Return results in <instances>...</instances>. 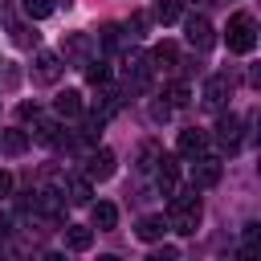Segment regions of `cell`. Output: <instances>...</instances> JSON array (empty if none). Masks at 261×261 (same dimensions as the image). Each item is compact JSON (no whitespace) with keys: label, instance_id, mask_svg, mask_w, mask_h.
<instances>
[{"label":"cell","instance_id":"6da1fadb","mask_svg":"<svg viewBox=\"0 0 261 261\" xmlns=\"http://www.w3.org/2000/svg\"><path fill=\"white\" fill-rule=\"evenodd\" d=\"M167 228H175L179 237H192L196 228H200V196H196V188H188V192H171V208H167Z\"/></svg>","mask_w":261,"mask_h":261},{"label":"cell","instance_id":"7a4b0ae2","mask_svg":"<svg viewBox=\"0 0 261 261\" xmlns=\"http://www.w3.org/2000/svg\"><path fill=\"white\" fill-rule=\"evenodd\" d=\"M224 41H228L232 53H253V49H257V20H253L249 12L228 16V33H224Z\"/></svg>","mask_w":261,"mask_h":261},{"label":"cell","instance_id":"3957f363","mask_svg":"<svg viewBox=\"0 0 261 261\" xmlns=\"http://www.w3.org/2000/svg\"><path fill=\"white\" fill-rule=\"evenodd\" d=\"M126 86L130 90H147L151 86V73H155V61H151V53H126Z\"/></svg>","mask_w":261,"mask_h":261},{"label":"cell","instance_id":"277c9868","mask_svg":"<svg viewBox=\"0 0 261 261\" xmlns=\"http://www.w3.org/2000/svg\"><path fill=\"white\" fill-rule=\"evenodd\" d=\"M188 45L196 49V53H208L212 45H216V33H212V24H208V16H188Z\"/></svg>","mask_w":261,"mask_h":261},{"label":"cell","instance_id":"5b68a950","mask_svg":"<svg viewBox=\"0 0 261 261\" xmlns=\"http://www.w3.org/2000/svg\"><path fill=\"white\" fill-rule=\"evenodd\" d=\"M61 57L57 53H49V49H41L37 57H33V82H41V86H53L57 77H61Z\"/></svg>","mask_w":261,"mask_h":261},{"label":"cell","instance_id":"8992f818","mask_svg":"<svg viewBox=\"0 0 261 261\" xmlns=\"http://www.w3.org/2000/svg\"><path fill=\"white\" fill-rule=\"evenodd\" d=\"M220 184V159L216 155H196L192 163V188H216Z\"/></svg>","mask_w":261,"mask_h":261},{"label":"cell","instance_id":"52a82bcc","mask_svg":"<svg viewBox=\"0 0 261 261\" xmlns=\"http://www.w3.org/2000/svg\"><path fill=\"white\" fill-rule=\"evenodd\" d=\"M228 90H232L228 73H212V77L204 82V106H208V110H220L224 98H228Z\"/></svg>","mask_w":261,"mask_h":261},{"label":"cell","instance_id":"ba28073f","mask_svg":"<svg viewBox=\"0 0 261 261\" xmlns=\"http://www.w3.org/2000/svg\"><path fill=\"white\" fill-rule=\"evenodd\" d=\"M114 175V151H90V159H86V179H110Z\"/></svg>","mask_w":261,"mask_h":261},{"label":"cell","instance_id":"9c48e42d","mask_svg":"<svg viewBox=\"0 0 261 261\" xmlns=\"http://www.w3.org/2000/svg\"><path fill=\"white\" fill-rule=\"evenodd\" d=\"M179 155L184 159H196V155H204V147H208V135L204 130H196V126H188V130H179Z\"/></svg>","mask_w":261,"mask_h":261},{"label":"cell","instance_id":"30bf717a","mask_svg":"<svg viewBox=\"0 0 261 261\" xmlns=\"http://www.w3.org/2000/svg\"><path fill=\"white\" fill-rule=\"evenodd\" d=\"M61 57H65V61H86V57H90V37H86V33H65Z\"/></svg>","mask_w":261,"mask_h":261},{"label":"cell","instance_id":"8fae6325","mask_svg":"<svg viewBox=\"0 0 261 261\" xmlns=\"http://www.w3.org/2000/svg\"><path fill=\"white\" fill-rule=\"evenodd\" d=\"M237 130H241V118H237V114H220V118H216V139H220L228 151L241 143V135H237Z\"/></svg>","mask_w":261,"mask_h":261},{"label":"cell","instance_id":"7c38bea8","mask_svg":"<svg viewBox=\"0 0 261 261\" xmlns=\"http://www.w3.org/2000/svg\"><path fill=\"white\" fill-rule=\"evenodd\" d=\"M159 163V192L163 196H171L175 188H179V167H175V159L171 155H163V159H155Z\"/></svg>","mask_w":261,"mask_h":261},{"label":"cell","instance_id":"4fadbf2b","mask_svg":"<svg viewBox=\"0 0 261 261\" xmlns=\"http://www.w3.org/2000/svg\"><path fill=\"white\" fill-rule=\"evenodd\" d=\"M90 220H94V228H98V232H110V228L118 224V208H114V204H106V200H98V204L90 208Z\"/></svg>","mask_w":261,"mask_h":261},{"label":"cell","instance_id":"5bb4252c","mask_svg":"<svg viewBox=\"0 0 261 261\" xmlns=\"http://www.w3.org/2000/svg\"><path fill=\"white\" fill-rule=\"evenodd\" d=\"M65 245H69L73 253H86V249L94 245V232H90L86 224H65Z\"/></svg>","mask_w":261,"mask_h":261},{"label":"cell","instance_id":"9a60e30c","mask_svg":"<svg viewBox=\"0 0 261 261\" xmlns=\"http://www.w3.org/2000/svg\"><path fill=\"white\" fill-rule=\"evenodd\" d=\"M53 106H57L61 118H77V114H82V94H77V90H61Z\"/></svg>","mask_w":261,"mask_h":261},{"label":"cell","instance_id":"2e32d148","mask_svg":"<svg viewBox=\"0 0 261 261\" xmlns=\"http://www.w3.org/2000/svg\"><path fill=\"white\" fill-rule=\"evenodd\" d=\"M135 232H139V241H159V237L167 232V220H163V216H143Z\"/></svg>","mask_w":261,"mask_h":261},{"label":"cell","instance_id":"e0dca14e","mask_svg":"<svg viewBox=\"0 0 261 261\" xmlns=\"http://www.w3.org/2000/svg\"><path fill=\"white\" fill-rule=\"evenodd\" d=\"M0 147H4L8 155H24V151H29V135H24V130H4V135H0Z\"/></svg>","mask_w":261,"mask_h":261},{"label":"cell","instance_id":"ac0fdd59","mask_svg":"<svg viewBox=\"0 0 261 261\" xmlns=\"http://www.w3.org/2000/svg\"><path fill=\"white\" fill-rule=\"evenodd\" d=\"M53 4H57V0H20L24 16H33V20H45V16L53 12Z\"/></svg>","mask_w":261,"mask_h":261},{"label":"cell","instance_id":"d6986e66","mask_svg":"<svg viewBox=\"0 0 261 261\" xmlns=\"http://www.w3.org/2000/svg\"><path fill=\"white\" fill-rule=\"evenodd\" d=\"M86 82H90V86H106V82H110V65H102V61H86Z\"/></svg>","mask_w":261,"mask_h":261},{"label":"cell","instance_id":"ffe728a7","mask_svg":"<svg viewBox=\"0 0 261 261\" xmlns=\"http://www.w3.org/2000/svg\"><path fill=\"white\" fill-rule=\"evenodd\" d=\"M65 192H69V204H90V179H69Z\"/></svg>","mask_w":261,"mask_h":261},{"label":"cell","instance_id":"44dd1931","mask_svg":"<svg viewBox=\"0 0 261 261\" xmlns=\"http://www.w3.org/2000/svg\"><path fill=\"white\" fill-rule=\"evenodd\" d=\"M37 143H61V126L57 122H37Z\"/></svg>","mask_w":261,"mask_h":261},{"label":"cell","instance_id":"7402d4cb","mask_svg":"<svg viewBox=\"0 0 261 261\" xmlns=\"http://www.w3.org/2000/svg\"><path fill=\"white\" fill-rule=\"evenodd\" d=\"M151 61H159V65H175V45H171V41H163V45H155V53H151Z\"/></svg>","mask_w":261,"mask_h":261},{"label":"cell","instance_id":"603a6c76","mask_svg":"<svg viewBox=\"0 0 261 261\" xmlns=\"http://www.w3.org/2000/svg\"><path fill=\"white\" fill-rule=\"evenodd\" d=\"M163 98H167V106H184L192 94H188V86H184V82H175V86H167V94H163Z\"/></svg>","mask_w":261,"mask_h":261},{"label":"cell","instance_id":"cb8c5ba5","mask_svg":"<svg viewBox=\"0 0 261 261\" xmlns=\"http://www.w3.org/2000/svg\"><path fill=\"white\" fill-rule=\"evenodd\" d=\"M159 20H163V24L179 20V0H159Z\"/></svg>","mask_w":261,"mask_h":261},{"label":"cell","instance_id":"d4e9b609","mask_svg":"<svg viewBox=\"0 0 261 261\" xmlns=\"http://www.w3.org/2000/svg\"><path fill=\"white\" fill-rule=\"evenodd\" d=\"M12 41H16V45H37V33L29 37V29H24V24H12Z\"/></svg>","mask_w":261,"mask_h":261},{"label":"cell","instance_id":"484cf974","mask_svg":"<svg viewBox=\"0 0 261 261\" xmlns=\"http://www.w3.org/2000/svg\"><path fill=\"white\" fill-rule=\"evenodd\" d=\"M167 114H171V106H163V102L151 106V118H155V122H167Z\"/></svg>","mask_w":261,"mask_h":261},{"label":"cell","instance_id":"4316f807","mask_svg":"<svg viewBox=\"0 0 261 261\" xmlns=\"http://www.w3.org/2000/svg\"><path fill=\"white\" fill-rule=\"evenodd\" d=\"M155 159H159V151H155V147H151V143H147V147H143V163H139V167H151V163H155Z\"/></svg>","mask_w":261,"mask_h":261},{"label":"cell","instance_id":"83f0119b","mask_svg":"<svg viewBox=\"0 0 261 261\" xmlns=\"http://www.w3.org/2000/svg\"><path fill=\"white\" fill-rule=\"evenodd\" d=\"M8 192H12V175H8V171H4V167H0V200H4V196H8Z\"/></svg>","mask_w":261,"mask_h":261},{"label":"cell","instance_id":"f1b7e54d","mask_svg":"<svg viewBox=\"0 0 261 261\" xmlns=\"http://www.w3.org/2000/svg\"><path fill=\"white\" fill-rule=\"evenodd\" d=\"M20 118H37V102H20Z\"/></svg>","mask_w":261,"mask_h":261},{"label":"cell","instance_id":"f546056e","mask_svg":"<svg viewBox=\"0 0 261 261\" xmlns=\"http://www.w3.org/2000/svg\"><path fill=\"white\" fill-rule=\"evenodd\" d=\"M61 4H65V8H69V4H73V0H61Z\"/></svg>","mask_w":261,"mask_h":261}]
</instances>
